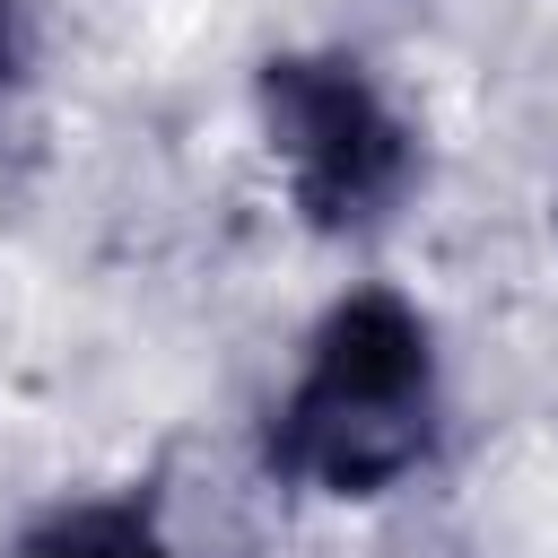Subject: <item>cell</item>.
Segmentation results:
<instances>
[{"label": "cell", "instance_id": "6da1fadb", "mask_svg": "<svg viewBox=\"0 0 558 558\" xmlns=\"http://www.w3.org/2000/svg\"><path fill=\"white\" fill-rule=\"evenodd\" d=\"M436 445V340L401 288H349L270 410V471L314 497H384Z\"/></svg>", "mask_w": 558, "mask_h": 558}, {"label": "cell", "instance_id": "7a4b0ae2", "mask_svg": "<svg viewBox=\"0 0 558 558\" xmlns=\"http://www.w3.org/2000/svg\"><path fill=\"white\" fill-rule=\"evenodd\" d=\"M270 166L314 235H375L418 192V131L349 52H270L253 70Z\"/></svg>", "mask_w": 558, "mask_h": 558}, {"label": "cell", "instance_id": "3957f363", "mask_svg": "<svg viewBox=\"0 0 558 558\" xmlns=\"http://www.w3.org/2000/svg\"><path fill=\"white\" fill-rule=\"evenodd\" d=\"M17 558H183V549L131 497H70L17 532Z\"/></svg>", "mask_w": 558, "mask_h": 558}, {"label": "cell", "instance_id": "277c9868", "mask_svg": "<svg viewBox=\"0 0 558 558\" xmlns=\"http://www.w3.org/2000/svg\"><path fill=\"white\" fill-rule=\"evenodd\" d=\"M17 70H26V35H17V0H0V105H9Z\"/></svg>", "mask_w": 558, "mask_h": 558}]
</instances>
